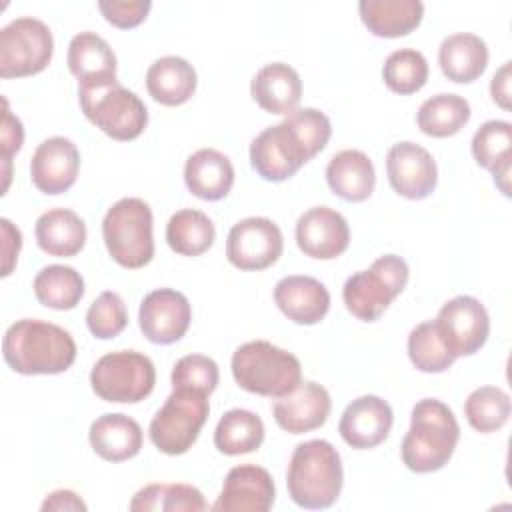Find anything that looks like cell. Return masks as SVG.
Listing matches in <instances>:
<instances>
[{
	"instance_id": "cell-1",
	"label": "cell",
	"mask_w": 512,
	"mask_h": 512,
	"mask_svg": "<svg viewBox=\"0 0 512 512\" xmlns=\"http://www.w3.org/2000/svg\"><path fill=\"white\" fill-rule=\"evenodd\" d=\"M332 136L330 118L316 108H296L280 124L264 128L250 144V164L268 182L292 178L322 152Z\"/></svg>"
},
{
	"instance_id": "cell-2",
	"label": "cell",
	"mask_w": 512,
	"mask_h": 512,
	"mask_svg": "<svg viewBox=\"0 0 512 512\" xmlns=\"http://www.w3.org/2000/svg\"><path fill=\"white\" fill-rule=\"evenodd\" d=\"M2 354L6 364L18 374H62L76 360V342L62 326L22 318L6 330Z\"/></svg>"
},
{
	"instance_id": "cell-3",
	"label": "cell",
	"mask_w": 512,
	"mask_h": 512,
	"mask_svg": "<svg viewBox=\"0 0 512 512\" xmlns=\"http://www.w3.org/2000/svg\"><path fill=\"white\" fill-rule=\"evenodd\" d=\"M458 440L460 426L454 412L436 398H424L412 408L400 456L404 466L416 474L436 472L448 464Z\"/></svg>"
},
{
	"instance_id": "cell-4",
	"label": "cell",
	"mask_w": 512,
	"mask_h": 512,
	"mask_svg": "<svg viewBox=\"0 0 512 512\" xmlns=\"http://www.w3.org/2000/svg\"><path fill=\"white\" fill-rule=\"evenodd\" d=\"M342 484V460L328 440H306L294 448L286 472L294 504L306 510L330 508L338 500Z\"/></svg>"
},
{
	"instance_id": "cell-5",
	"label": "cell",
	"mask_w": 512,
	"mask_h": 512,
	"mask_svg": "<svg viewBox=\"0 0 512 512\" xmlns=\"http://www.w3.org/2000/svg\"><path fill=\"white\" fill-rule=\"evenodd\" d=\"M232 376L236 384L258 396L282 398L302 382L300 360L266 340H252L232 354Z\"/></svg>"
},
{
	"instance_id": "cell-6",
	"label": "cell",
	"mask_w": 512,
	"mask_h": 512,
	"mask_svg": "<svg viewBox=\"0 0 512 512\" xmlns=\"http://www.w3.org/2000/svg\"><path fill=\"white\" fill-rule=\"evenodd\" d=\"M78 98L84 116L112 140H134L148 124V110L140 96L118 80L78 84Z\"/></svg>"
},
{
	"instance_id": "cell-7",
	"label": "cell",
	"mask_w": 512,
	"mask_h": 512,
	"mask_svg": "<svg viewBox=\"0 0 512 512\" xmlns=\"http://www.w3.org/2000/svg\"><path fill=\"white\" fill-rule=\"evenodd\" d=\"M152 210L142 198H120L102 220V238L110 258L122 268L136 270L154 256Z\"/></svg>"
},
{
	"instance_id": "cell-8",
	"label": "cell",
	"mask_w": 512,
	"mask_h": 512,
	"mask_svg": "<svg viewBox=\"0 0 512 512\" xmlns=\"http://www.w3.org/2000/svg\"><path fill=\"white\" fill-rule=\"evenodd\" d=\"M408 264L396 254H384L368 270L354 272L342 288L346 310L362 322H376L408 284Z\"/></svg>"
},
{
	"instance_id": "cell-9",
	"label": "cell",
	"mask_w": 512,
	"mask_h": 512,
	"mask_svg": "<svg viewBox=\"0 0 512 512\" xmlns=\"http://www.w3.org/2000/svg\"><path fill=\"white\" fill-rule=\"evenodd\" d=\"M208 414V394L194 388H172L162 408L154 414L148 436L162 454L180 456L192 448Z\"/></svg>"
},
{
	"instance_id": "cell-10",
	"label": "cell",
	"mask_w": 512,
	"mask_h": 512,
	"mask_svg": "<svg viewBox=\"0 0 512 512\" xmlns=\"http://www.w3.org/2000/svg\"><path fill=\"white\" fill-rule=\"evenodd\" d=\"M156 368L152 360L136 350H118L96 360L90 386L98 398L116 404H136L152 394Z\"/></svg>"
},
{
	"instance_id": "cell-11",
	"label": "cell",
	"mask_w": 512,
	"mask_h": 512,
	"mask_svg": "<svg viewBox=\"0 0 512 512\" xmlns=\"http://www.w3.org/2000/svg\"><path fill=\"white\" fill-rule=\"evenodd\" d=\"M54 38L50 28L32 16L10 20L0 30V76L24 78L40 74L52 60Z\"/></svg>"
},
{
	"instance_id": "cell-12",
	"label": "cell",
	"mask_w": 512,
	"mask_h": 512,
	"mask_svg": "<svg viewBox=\"0 0 512 512\" xmlns=\"http://www.w3.org/2000/svg\"><path fill=\"white\" fill-rule=\"evenodd\" d=\"M284 238L276 222L264 216H250L236 222L226 238V258L238 270H266L278 262Z\"/></svg>"
},
{
	"instance_id": "cell-13",
	"label": "cell",
	"mask_w": 512,
	"mask_h": 512,
	"mask_svg": "<svg viewBox=\"0 0 512 512\" xmlns=\"http://www.w3.org/2000/svg\"><path fill=\"white\" fill-rule=\"evenodd\" d=\"M434 326L444 342V346L458 356L476 354L488 340L490 334V316L484 304L474 296H456L448 300L436 320Z\"/></svg>"
},
{
	"instance_id": "cell-14",
	"label": "cell",
	"mask_w": 512,
	"mask_h": 512,
	"mask_svg": "<svg viewBox=\"0 0 512 512\" xmlns=\"http://www.w3.org/2000/svg\"><path fill=\"white\" fill-rule=\"evenodd\" d=\"M192 308L188 298L172 288H156L148 292L138 310L142 334L152 344H174L190 328Z\"/></svg>"
},
{
	"instance_id": "cell-15",
	"label": "cell",
	"mask_w": 512,
	"mask_h": 512,
	"mask_svg": "<svg viewBox=\"0 0 512 512\" xmlns=\"http://www.w3.org/2000/svg\"><path fill=\"white\" fill-rule=\"evenodd\" d=\"M386 174L392 190L408 200L428 198L438 184L432 154L414 142H396L386 154Z\"/></svg>"
},
{
	"instance_id": "cell-16",
	"label": "cell",
	"mask_w": 512,
	"mask_h": 512,
	"mask_svg": "<svg viewBox=\"0 0 512 512\" xmlns=\"http://www.w3.org/2000/svg\"><path fill=\"white\" fill-rule=\"evenodd\" d=\"M276 488L270 472L256 464H240L228 470L220 496L212 510L220 512H268Z\"/></svg>"
},
{
	"instance_id": "cell-17",
	"label": "cell",
	"mask_w": 512,
	"mask_h": 512,
	"mask_svg": "<svg viewBox=\"0 0 512 512\" xmlns=\"http://www.w3.org/2000/svg\"><path fill=\"white\" fill-rule=\"evenodd\" d=\"M80 152L70 138L52 136L38 144L30 160L32 184L48 194L56 196L70 190L78 178Z\"/></svg>"
},
{
	"instance_id": "cell-18",
	"label": "cell",
	"mask_w": 512,
	"mask_h": 512,
	"mask_svg": "<svg viewBox=\"0 0 512 512\" xmlns=\"http://www.w3.org/2000/svg\"><path fill=\"white\" fill-rule=\"evenodd\" d=\"M296 244L310 258L334 260L350 244L348 222L334 208L314 206L296 222Z\"/></svg>"
},
{
	"instance_id": "cell-19",
	"label": "cell",
	"mask_w": 512,
	"mask_h": 512,
	"mask_svg": "<svg viewBox=\"0 0 512 512\" xmlns=\"http://www.w3.org/2000/svg\"><path fill=\"white\" fill-rule=\"evenodd\" d=\"M394 414L386 400L376 394H366L352 400L338 422V432L342 440L356 448L368 450L382 444L392 428Z\"/></svg>"
},
{
	"instance_id": "cell-20",
	"label": "cell",
	"mask_w": 512,
	"mask_h": 512,
	"mask_svg": "<svg viewBox=\"0 0 512 512\" xmlns=\"http://www.w3.org/2000/svg\"><path fill=\"white\" fill-rule=\"evenodd\" d=\"M332 410V400L328 390L314 382H300L290 394L278 398L272 406V416L276 424L290 434L312 432L328 420Z\"/></svg>"
},
{
	"instance_id": "cell-21",
	"label": "cell",
	"mask_w": 512,
	"mask_h": 512,
	"mask_svg": "<svg viewBox=\"0 0 512 512\" xmlns=\"http://www.w3.org/2000/svg\"><path fill=\"white\" fill-rule=\"evenodd\" d=\"M274 302L280 312L300 326L318 324L330 310L328 288L304 274H292L278 280L274 286Z\"/></svg>"
},
{
	"instance_id": "cell-22",
	"label": "cell",
	"mask_w": 512,
	"mask_h": 512,
	"mask_svg": "<svg viewBox=\"0 0 512 512\" xmlns=\"http://www.w3.org/2000/svg\"><path fill=\"white\" fill-rule=\"evenodd\" d=\"M250 94L254 102L268 114L288 116L300 104L302 80L292 66L284 62H272L254 74L250 82Z\"/></svg>"
},
{
	"instance_id": "cell-23",
	"label": "cell",
	"mask_w": 512,
	"mask_h": 512,
	"mask_svg": "<svg viewBox=\"0 0 512 512\" xmlns=\"http://www.w3.org/2000/svg\"><path fill=\"white\" fill-rule=\"evenodd\" d=\"M92 450L108 462H124L134 458L142 448L140 424L120 412L98 416L88 430Z\"/></svg>"
},
{
	"instance_id": "cell-24",
	"label": "cell",
	"mask_w": 512,
	"mask_h": 512,
	"mask_svg": "<svg viewBox=\"0 0 512 512\" xmlns=\"http://www.w3.org/2000/svg\"><path fill=\"white\" fill-rule=\"evenodd\" d=\"M184 182L196 198L216 202L228 196L234 184V166L222 152L200 148L184 164Z\"/></svg>"
},
{
	"instance_id": "cell-25",
	"label": "cell",
	"mask_w": 512,
	"mask_h": 512,
	"mask_svg": "<svg viewBox=\"0 0 512 512\" xmlns=\"http://www.w3.org/2000/svg\"><path fill=\"white\" fill-rule=\"evenodd\" d=\"M330 190L346 202H364L376 186L374 164L362 150H340L326 166Z\"/></svg>"
},
{
	"instance_id": "cell-26",
	"label": "cell",
	"mask_w": 512,
	"mask_h": 512,
	"mask_svg": "<svg viewBox=\"0 0 512 512\" xmlns=\"http://www.w3.org/2000/svg\"><path fill=\"white\" fill-rule=\"evenodd\" d=\"M488 56L486 42L470 32L450 34L438 48L440 70L456 84H468L480 78L488 66Z\"/></svg>"
},
{
	"instance_id": "cell-27",
	"label": "cell",
	"mask_w": 512,
	"mask_h": 512,
	"mask_svg": "<svg viewBox=\"0 0 512 512\" xmlns=\"http://www.w3.org/2000/svg\"><path fill=\"white\" fill-rule=\"evenodd\" d=\"M510 148L512 124L506 120H488L472 136L476 164L492 172L494 184L504 196H510Z\"/></svg>"
},
{
	"instance_id": "cell-28",
	"label": "cell",
	"mask_w": 512,
	"mask_h": 512,
	"mask_svg": "<svg viewBox=\"0 0 512 512\" xmlns=\"http://www.w3.org/2000/svg\"><path fill=\"white\" fill-rule=\"evenodd\" d=\"M362 24L378 38H400L416 30L424 16L420 0H360Z\"/></svg>"
},
{
	"instance_id": "cell-29",
	"label": "cell",
	"mask_w": 512,
	"mask_h": 512,
	"mask_svg": "<svg viewBox=\"0 0 512 512\" xmlns=\"http://www.w3.org/2000/svg\"><path fill=\"white\" fill-rule=\"evenodd\" d=\"M194 66L180 56H162L146 70V90L162 106L186 104L196 92Z\"/></svg>"
},
{
	"instance_id": "cell-30",
	"label": "cell",
	"mask_w": 512,
	"mask_h": 512,
	"mask_svg": "<svg viewBox=\"0 0 512 512\" xmlns=\"http://www.w3.org/2000/svg\"><path fill=\"white\" fill-rule=\"evenodd\" d=\"M34 234L38 248L56 258L76 256L86 244V224L68 208H52L40 214Z\"/></svg>"
},
{
	"instance_id": "cell-31",
	"label": "cell",
	"mask_w": 512,
	"mask_h": 512,
	"mask_svg": "<svg viewBox=\"0 0 512 512\" xmlns=\"http://www.w3.org/2000/svg\"><path fill=\"white\" fill-rule=\"evenodd\" d=\"M68 68L78 84L116 80V56L110 44L96 32H80L68 44Z\"/></svg>"
},
{
	"instance_id": "cell-32",
	"label": "cell",
	"mask_w": 512,
	"mask_h": 512,
	"mask_svg": "<svg viewBox=\"0 0 512 512\" xmlns=\"http://www.w3.org/2000/svg\"><path fill=\"white\" fill-rule=\"evenodd\" d=\"M264 442V422L258 414L232 408L222 414L214 430V446L226 456H240L258 450Z\"/></svg>"
},
{
	"instance_id": "cell-33",
	"label": "cell",
	"mask_w": 512,
	"mask_h": 512,
	"mask_svg": "<svg viewBox=\"0 0 512 512\" xmlns=\"http://www.w3.org/2000/svg\"><path fill=\"white\" fill-rule=\"evenodd\" d=\"M32 288L42 306L52 310H72L84 296V278L72 266L50 264L36 274Z\"/></svg>"
},
{
	"instance_id": "cell-34",
	"label": "cell",
	"mask_w": 512,
	"mask_h": 512,
	"mask_svg": "<svg viewBox=\"0 0 512 512\" xmlns=\"http://www.w3.org/2000/svg\"><path fill=\"white\" fill-rule=\"evenodd\" d=\"M470 104L458 94H436L422 102L416 114L418 128L432 138L458 134L470 120Z\"/></svg>"
},
{
	"instance_id": "cell-35",
	"label": "cell",
	"mask_w": 512,
	"mask_h": 512,
	"mask_svg": "<svg viewBox=\"0 0 512 512\" xmlns=\"http://www.w3.org/2000/svg\"><path fill=\"white\" fill-rule=\"evenodd\" d=\"M216 238L212 220L194 208H182L174 212L166 224V242L180 256L204 254Z\"/></svg>"
},
{
	"instance_id": "cell-36",
	"label": "cell",
	"mask_w": 512,
	"mask_h": 512,
	"mask_svg": "<svg viewBox=\"0 0 512 512\" xmlns=\"http://www.w3.org/2000/svg\"><path fill=\"white\" fill-rule=\"evenodd\" d=\"M128 508L132 512H202L208 508L202 492L192 484H148L140 488Z\"/></svg>"
},
{
	"instance_id": "cell-37",
	"label": "cell",
	"mask_w": 512,
	"mask_h": 512,
	"mask_svg": "<svg viewBox=\"0 0 512 512\" xmlns=\"http://www.w3.org/2000/svg\"><path fill=\"white\" fill-rule=\"evenodd\" d=\"M510 396L498 386H480L470 392L464 402V416L468 424L482 434L500 430L510 418Z\"/></svg>"
},
{
	"instance_id": "cell-38",
	"label": "cell",
	"mask_w": 512,
	"mask_h": 512,
	"mask_svg": "<svg viewBox=\"0 0 512 512\" xmlns=\"http://www.w3.org/2000/svg\"><path fill=\"white\" fill-rule=\"evenodd\" d=\"M408 358L416 370L426 374H440L448 370L456 356L444 346L434 320L420 322L408 334Z\"/></svg>"
},
{
	"instance_id": "cell-39",
	"label": "cell",
	"mask_w": 512,
	"mask_h": 512,
	"mask_svg": "<svg viewBox=\"0 0 512 512\" xmlns=\"http://www.w3.org/2000/svg\"><path fill=\"white\" fill-rule=\"evenodd\" d=\"M382 78L390 92L408 96L418 92L428 80V62L414 48L394 50L382 66Z\"/></svg>"
},
{
	"instance_id": "cell-40",
	"label": "cell",
	"mask_w": 512,
	"mask_h": 512,
	"mask_svg": "<svg viewBox=\"0 0 512 512\" xmlns=\"http://www.w3.org/2000/svg\"><path fill=\"white\" fill-rule=\"evenodd\" d=\"M86 326L94 338H116L128 326V312L124 300L112 292H102L86 312Z\"/></svg>"
},
{
	"instance_id": "cell-41",
	"label": "cell",
	"mask_w": 512,
	"mask_h": 512,
	"mask_svg": "<svg viewBox=\"0 0 512 512\" xmlns=\"http://www.w3.org/2000/svg\"><path fill=\"white\" fill-rule=\"evenodd\" d=\"M220 372L218 364L204 354H186L182 356L170 374L172 388H194L204 394H212L218 386Z\"/></svg>"
},
{
	"instance_id": "cell-42",
	"label": "cell",
	"mask_w": 512,
	"mask_h": 512,
	"mask_svg": "<svg viewBox=\"0 0 512 512\" xmlns=\"http://www.w3.org/2000/svg\"><path fill=\"white\" fill-rule=\"evenodd\" d=\"M2 106L4 110H2V128H0V156H2V176H4L2 194H6L10 184V174H12V156L22 148L24 128H22V122L10 112L6 98H2Z\"/></svg>"
},
{
	"instance_id": "cell-43",
	"label": "cell",
	"mask_w": 512,
	"mask_h": 512,
	"mask_svg": "<svg viewBox=\"0 0 512 512\" xmlns=\"http://www.w3.org/2000/svg\"><path fill=\"white\" fill-rule=\"evenodd\" d=\"M152 8L148 0H100L98 10L102 12L104 20L116 28L128 30L142 24Z\"/></svg>"
},
{
	"instance_id": "cell-44",
	"label": "cell",
	"mask_w": 512,
	"mask_h": 512,
	"mask_svg": "<svg viewBox=\"0 0 512 512\" xmlns=\"http://www.w3.org/2000/svg\"><path fill=\"white\" fill-rule=\"evenodd\" d=\"M0 226H2V276L6 278L10 276L18 260V254L22 248V234L8 218H2Z\"/></svg>"
},
{
	"instance_id": "cell-45",
	"label": "cell",
	"mask_w": 512,
	"mask_h": 512,
	"mask_svg": "<svg viewBox=\"0 0 512 512\" xmlns=\"http://www.w3.org/2000/svg\"><path fill=\"white\" fill-rule=\"evenodd\" d=\"M510 80H512V62H504L490 80V96L504 110H510Z\"/></svg>"
},
{
	"instance_id": "cell-46",
	"label": "cell",
	"mask_w": 512,
	"mask_h": 512,
	"mask_svg": "<svg viewBox=\"0 0 512 512\" xmlns=\"http://www.w3.org/2000/svg\"><path fill=\"white\" fill-rule=\"evenodd\" d=\"M44 512L46 510H56V512H62V510H66V512H80V510H86V504H84V500L76 494V492H72V490H54V492H50L46 498H44V502H42V506H40Z\"/></svg>"
}]
</instances>
